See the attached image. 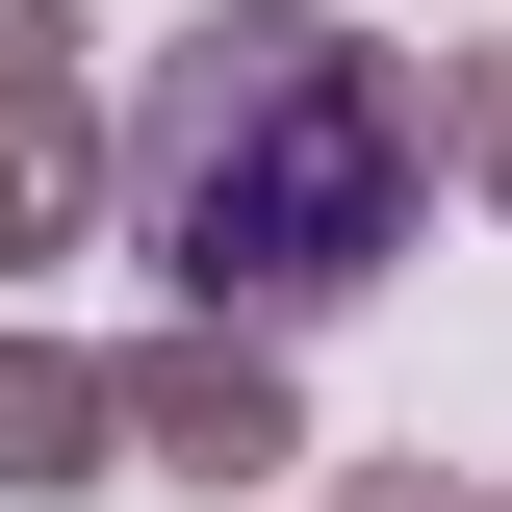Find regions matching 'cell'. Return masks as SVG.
I'll use <instances>...</instances> for the list:
<instances>
[{
    "instance_id": "obj_1",
    "label": "cell",
    "mask_w": 512,
    "mask_h": 512,
    "mask_svg": "<svg viewBox=\"0 0 512 512\" xmlns=\"http://www.w3.org/2000/svg\"><path fill=\"white\" fill-rule=\"evenodd\" d=\"M128 180L205 308H333L359 256H410V77L333 26H205L128 128Z\"/></svg>"
}]
</instances>
